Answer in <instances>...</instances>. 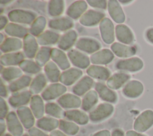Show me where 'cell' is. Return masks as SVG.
<instances>
[{
	"label": "cell",
	"instance_id": "cb8c5ba5",
	"mask_svg": "<svg viewBox=\"0 0 153 136\" xmlns=\"http://www.w3.org/2000/svg\"><path fill=\"white\" fill-rule=\"evenodd\" d=\"M87 9V2L85 1H76L68 7L66 11L68 16L73 19L81 17Z\"/></svg>",
	"mask_w": 153,
	"mask_h": 136
},
{
	"label": "cell",
	"instance_id": "d4e9b609",
	"mask_svg": "<svg viewBox=\"0 0 153 136\" xmlns=\"http://www.w3.org/2000/svg\"><path fill=\"white\" fill-rule=\"evenodd\" d=\"M130 75L124 72H117L111 75L106 81V86L113 90L121 88L129 79Z\"/></svg>",
	"mask_w": 153,
	"mask_h": 136
},
{
	"label": "cell",
	"instance_id": "f546056e",
	"mask_svg": "<svg viewBox=\"0 0 153 136\" xmlns=\"http://www.w3.org/2000/svg\"><path fill=\"white\" fill-rule=\"evenodd\" d=\"M23 47V43L18 38L8 37L1 44V50L5 53H11L20 50Z\"/></svg>",
	"mask_w": 153,
	"mask_h": 136
},
{
	"label": "cell",
	"instance_id": "277c9868",
	"mask_svg": "<svg viewBox=\"0 0 153 136\" xmlns=\"http://www.w3.org/2000/svg\"><path fill=\"white\" fill-rule=\"evenodd\" d=\"M99 30L103 41L107 44L114 43L115 40V28L112 22L105 17L99 23Z\"/></svg>",
	"mask_w": 153,
	"mask_h": 136
},
{
	"label": "cell",
	"instance_id": "83f0119b",
	"mask_svg": "<svg viewBox=\"0 0 153 136\" xmlns=\"http://www.w3.org/2000/svg\"><path fill=\"white\" fill-rule=\"evenodd\" d=\"M24 55L21 52L5 53L1 56L0 62L1 65L4 67L19 65L24 60Z\"/></svg>",
	"mask_w": 153,
	"mask_h": 136
},
{
	"label": "cell",
	"instance_id": "e7e4bbea",
	"mask_svg": "<svg viewBox=\"0 0 153 136\" xmlns=\"http://www.w3.org/2000/svg\"><path fill=\"white\" fill-rule=\"evenodd\" d=\"M22 136H30V135H27V134H24V135H23Z\"/></svg>",
	"mask_w": 153,
	"mask_h": 136
},
{
	"label": "cell",
	"instance_id": "db71d44e",
	"mask_svg": "<svg viewBox=\"0 0 153 136\" xmlns=\"http://www.w3.org/2000/svg\"><path fill=\"white\" fill-rule=\"evenodd\" d=\"M92 136H111V134L109 131L107 129H103L96 132Z\"/></svg>",
	"mask_w": 153,
	"mask_h": 136
},
{
	"label": "cell",
	"instance_id": "603a6c76",
	"mask_svg": "<svg viewBox=\"0 0 153 136\" xmlns=\"http://www.w3.org/2000/svg\"><path fill=\"white\" fill-rule=\"evenodd\" d=\"M111 49L117 56L124 58L133 56L136 53L134 47L128 46L118 42L114 43L111 46Z\"/></svg>",
	"mask_w": 153,
	"mask_h": 136
},
{
	"label": "cell",
	"instance_id": "ffe728a7",
	"mask_svg": "<svg viewBox=\"0 0 153 136\" xmlns=\"http://www.w3.org/2000/svg\"><path fill=\"white\" fill-rule=\"evenodd\" d=\"M32 93L29 90H26L19 93H15L8 99L10 104L13 107L24 106L30 101Z\"/></svg>",
	"mask_w": 153,
	"mask_h": 136
},
{
	"label": "cell",
	"instance_id": "6da1fadb",
	"mask_svg": "<svg viewBox=\"0 0 153 136\" xmlns=\"http://www.w3.org/2000/svg\"><path fill=\"white\" fill-rule=\"evenodd\" d=\"M9 20L14 23L30 25L37 18V14L33 11L15 9L10 11L8 14Z\"/></svg>",
	"mask_w": 153,
	"mask_h": 136
},
{
	"label": "cell",
	"instance_id": "5b68a950",
	"mask_svg": "<svg viewBox=\"0 0 153 136\" xmlns=\"http://www.w3.org/2000/svg\"><path fill=\"white\" fill-rule=\"evenodd\" d=\"M143 67L142 61L137 58L133 57L126 59H121L115 64V68L122 71L129 72H137L140 71Z\"/></svg>",
	"mask_w": 153,
	"mask_h": 136
},
{
	"label": "cell",
	"instance_id": "9a60e30c",
	"mask_svg": "<svg viewBox=\"0 0 153 136\" xmlns=\"http://www.w3.org/2000/svg\"><path fill=\"white\" fill-rule=\"evenodd\" d=\"M17 116L22 124L26 129H30L35 124V116L30 108L26 106L20 107L17 109Z\"/></svg>",
	"mask_w": 153,
	"mask_h": 136
},
{
	"label": "cell",
	"instance_id": "d6986e66",
	"mask_svg": "<svg viewBox=\"0 0 153 136\" xmlns=\"http://www.w3.org/2000/svg\"><path fill=\"white\" fill-rule=\"evenodd\" d=\"M57 102L60 107L64 108H76L81 105L82 101L80 98L72 93H65L61 96Z\"/></svg>",
	"mask_w": 153,
	"mask_h": 136
},
{
	"label": "cell",
	"instance_id": "44dd1931",
	"mask_svg": "<svg viewBox=\"0 0 153 136\" xmlns=\"http://www.w3.org/2000/svg\"><path fill=\"white\" fill-rule=\"evenodd\" d=\"M78 34L75 30H69L63 34L57 42V46L62 50H68L75 43Z\"/></svg>",
	"mask_w": 153,
	"mask_h": 136
},
{
	"label": "cell",
	"instance_id": "bcb514c9",
	"mask_svg": "<svg viewBox=\"0 0 153 136\" xmlns=\"http://www.w3.org/2000/svg\"><path fill=\"white\" fill-rule=\"evenodd\" d=\"M19 66L23 71L28 74H37L41 71V67H40L36 62L30 59L23 60Z\"/></svg>",
	"mask_w": 153,
	"mask_h": 136
},
{
	"label": "cell",
	"instance_id": "680465c9",
	"mask_svg": "<svg viewBox=\"0 0 153 136\" xmlns=\"http://www.w3.org/2000/svg\"><path fill=\"white\" fill-rule=\"evenodd\" d=\"M111 136H125L124 132L120 129H114L112 134Z\"/></svg>",
	"mask_w": 153,
	"mask_h": 136
},
{
	"label": "cell",
	"instance_id": "ab89813d",
	"mask_svg": "<svg viewBox=\"0 0 153 136\" xmlns=\"http://www.w3.org/2000/svg\"><path fill=\"white\" fill-rule=\"evenodd\" d=\"M32 80V78L30 76L23 75L11 82L9 85V89L11 92H16L30 86Z\"/></svg>",
	"mask_w": 153,
	"mask_h": 136
},
{
	"label": "cell",
	"instance_id": "9c48e42d",
	"mask_svg": "<svg viewBox=\"0 0 153 136\" xmlns=\"http://www.w3.org/2000/svg\"><path fill=\"white\" fill-rule=\"evenodd\" d=\"M67 55L71 62L77 68L85 69L90 67V59L83 53L76 49H71L68 52Z\"/></svg>",
	"mask_w": 153,
	"mask_h": 136
},
{
	"label": "cell",
	"instance_id": "4dcf8cb0",
	"mask_svg": "<svg viewBox=\"0 0 153 136\" xmlns=\"http://www.w3.org/2000/svg\"><path fill=\"white\" fill-rule=\"evenodd\" d=\"M30 108L35 118L39 119L42 117L45 111L42 98L38 95L32 96L30 101Z\"/></svg>",
	"mask_w": 153,
	"mask_h": 136
},
{
	"label": "cell",
	"instance_id": "11a10c76",
	"mask_svg": "<svg viewBox=\"0 0 153 136\" xmlns=\"http://www.w3.org/2000/svg\"><path fill=\"white\" fill-rule=\"evenodd\" d=\"M6 125L7 123H5V121L4 119L1 118L0 119V135L1 136H2L4 133L5 132L6 130Z\"/></svg>",
	"mask_w": 153,
	"mask_h": 136
},
{
	"label": "cell",
	"instance_id": "2e32d148",
	"mask_svg": "<svg viewBox=\"0 0 153 136\" xmlns=\"http://www.w3.org/2000/svg\"><path fill=\"white\" fill-rule=\"evenodd\" d=\"M143 91V86L137 80H131L128 82L123 89L124 96L129 98H136L141 95Z\"/></svg>",
	"mask_w": 153,
	"mask_h": 136
},
{
	"label": "cell",
	"instance_id": "836d02e7",
	"mask_svg": "<svg viewBox=\"0 0 153 136\" xmlns=\"http://www.w3.org/2000/svg\"><path fill=\"white\" fill-rule=\"evenodd\" d=\"M60 37V35L56 32L45 31L36 38V40L41 46H48L57 43Z\"/></svg>",
	"mask_w": 153,
	"mask_h": 136
},
{
	"label": "cell",
	"instance_id": "9f6ffc18",
	"mask_svg": "<svg viewBox=\"0 0 153 136\" xmlns=\"http://www.w3.org/2000/svg\"><path fill=\"white\" fill-rule=\"evenodd\" d=\"M125 136H147V135L142 134L136 132L135 131L130 130V131H128L126 132Z\"/></svg>",
	"mask_w": 153,
	"mask_h": 136
},
{
	"label": "cell",
	"instance_id": "ba28073f",
	"mask_svg": "<svg viewBox=\"0 0 153 136\" xmlns=\"http://www.w3.org/2000/svg\"><path fill=\"white\" fill-rule=\"evenodd\" d=\"M66 90V87L63 84L59 83H52L42 91L41 96L45 101L53 100L64 95Z\"/></svg>",
	"mask_w": 153,
	"mask_h": 136
},
{
	"label": "cell",
	"instance_id": "ee69618b",
	"mask_svg": "<svg viewBox=\"0 0 153 136\" xmlns=\"http://www.w3.org/2000/svg\"><path fill=\"white\" fill-rule=\"evenodd\" d=\"M45 112L57 119H62L65 116V111L62 109V107L54 102L47 103L45 105Z\"/></svg>",
	"mask_w": 153,
	"mask_h": 136
},
{
	"label": "cell",
	"instance_id": "60d3db41",
	"mask_svg": "<svg viewBox=\"0 0 153 136\" xmlns=\"http://www.w3.org/2000/svg\"><path fill=\"white\" fill-rule=\"evenodd\" d=\"M52 49L50 47L42 46L38 51L35 59L36 63L40 67L45 66L51 58Z\"/></svg>",
	"mask_w": 153,
	"mask_h": 136
},
{
	"label": "cell",
	"instance_id": "f35d334b",
	"mask_svg": "<svg viewBox=\"0 0 153 136\" xmlns=\"http://www.w3.org/2000/svg\"><path fill=\"white\" fill-rule=\"evenodd\" d=\"M1 78L7 81H11L16 78H19L23 75V71L16 67H8L4 68L1 71Z\"/></svg>",
	"mask_w": 153,
	"mask_h": 136
},
{
	"label": "cell",
	"instance_id": "4316f807",
	"mask_svg": "<svg viewBox=\"0 0 153 136\" xmlns=\"http://www.w3.org/2000/svg\"><path fill=\"white\" fill-rule=\"evenodd\" d=\"M86 72L90 77L103 81H107L111 75L110 71L106 67L100 65H91L87 69Z\"/></svg>",
	"mask_w": 153,
	"mask_h": 136
},
{
	"label": "cell",
	"instance_id": "7bdbcfd3",
	"mask_svg": "<svg viewBox=\"0 0 153 136\" xmlns=\"http://www.w3.org/2000/svg\"><path fill=\"white\" fill-rule=\"evenodd\" d=\"M65 8L64 1L51 0L48 3L47 10L48 14L51 17H57L61 15Z\"/></svg>",
	"mask_w": 153,
	"mask_h": 136
},
{
	"label": "cell",
	"instance_id": "8fae6325",
	"mask_svg": "<svg viewBox=\"0 0 153 136\" xmlns=\"http://www.w3.org/2000/svg\"><path fill=\"white\" fill-rule=\"evenodd\" d=\"M23 49L26 58L29 59L35 58L38 50V43L33 35L28 34L23 38Z\"/></svg>",
	"mask_w": 153,
	"mask_h": 136
},
{
	"label": "cell",
	"instance_id": "484cf974",
	"mask_svg": "<svg viewBox=\"0 0 153 136\" xmlns=\"http://www.w3.org/2000/svg\"><path fill=\"white\" fill-rule=\"evenodd\" d=\"M93 80L88 75L81 78L72 87V92L77 96H82L87 93L93 84Z\"/></svg>",
	"mask_w": 153,
	"mask_h": 136
},
{
	"label": "cell",
	"instance_id": "681fc988",
	"mask_svg": "<svg viewBox=\"0 0 153 136\" xmlns=\"http://www.w3.org/2000/svg\"><path fill=\"white\" fill-rule=\"evenodd\" d=\"M30 136H49L36 127L33 126L28 131Z\"/></svg>",
	"mask_w": 153,
	"mask_h": 136
},
{
	"label": "cell",
	"instance_id": "7402d4cb",
	"mask_svg": "<svg viewBox=\"0 0 153 136\" xmlns=\"http://www.w3.org/2000/svg\"><path fill=\"white\" fill-rule=\"evenodd\" d=\"M51 58L62 70L68 69L71 66L68 56H66L63 51L59 49H52Z\"/></svg>",
	"mask_w": 153,
	"mask_h": 136
},
{
	"label": "cell",
	"instance_id": "be15d7a7",
	"mask_svg": "<svg viewBox=\"0 0 153 136\" xmlns=\"http://www.w3.org/2000/svg\"><path fill=\"white\" fill-rule=\"evenodd\" d=\"M2 136H13V135H11V134H5L3 135Z\"/></svg>",
	"mask_w": 153,
	"mask_h": 136
},
{
	"label": "cell",
	"instance_id": "c3c4849f",
	"mask_svg": "<svg viewBox=\"0 0 153 136\" xmlns=\"http://www.w3.org/2000/svg\"><path fill=\"white\" fill-rule=\"evenodd\" d=\"M8 111V105L7 104L6 101L3 99V98L1 97L0 98V116L1 118H5L7 117Z\"/></svg>",
	"mask_w": 153,
	"mask_h": 136
},
{
	"label": "cell",
	"instance_id": "7dc6e473",
	"mask_svg": "<svg viewBox=\"0 0 153 136\" xmlns=\"http://www.w3.org/2000/svg\"><path fill=\"white\" fill-rule=\"evenodd\" d=\"M87 2L91 7L94 8L105 10L108 7V3L105 0H88Z\"/></svg>",
	"mask_w": 153,
	"mask_h": 136
},
{
	"label": "cell",
	"instance_id": "30bf717a",
	"mask_svg": "<svg viewBox=\"0 0 153 136\" xmlns=\"http://www.w3.org/2000/svg\"><path fill=\"white\" fill-rule=\"evenodd\" d=\"M8 131L13 136H22L23 133V126L18 116L14 111L8 113L6 117Z\"/></svg>",
	"mask_w": 153,
	"mask_h": 136
},
{
	"label": "cell",
	"instance_id": "7c38bea8",
	"mask_svg": "<svg viewBox=\"0 0 153 136\" xmlns=\"http://www.w3.org/2000/svg\"><path fill=\"white\" fill-rule=\"evenodd\" d=\"M114 54L108 49L99 50L90 56V62L94 65H106L112 61Z\"/></svg>",
	"mask_w": 153,
	"mask_h": 136
},
{
	"label": "cell",
	"instance_id": "7a4b0ae2",
	"mask_svg": "<svg viewBox=\"0 0 153 136\" xmlns=\"http://www.w3.org/2000/svg\"><path fill=\"white\" fill-rule=\"evenodd\" d=\"M114 107L110 103H102L89 113V119L93 122H101L109 117L114 111Z\"/></svg>",
	"mask_w": 153,
	"mask_h": 136
},
{
	"label": "cell",
	"instance_id": "94428289",
	"mask_svg": "<svg viewBox=\"0 0 153 136\" xmlns=\"http://www.w3.org/2000/svg\"><path fill=\"white\" fill-rule=\"evenodd\" d=\"M119 2L123 4H128L131 2H132V1H120Z\"/></svg>",
	"mask_w": 153,
	"mask_h": 136
},
{
	"label": "cell",
	"instance_id": "6125c7cd",
	"mask_svg": "<svg viewBox=\"0 0 153 136\" xmlns=\"http://www.w3.org/2000/svg\"><path fill=\"white\" fill-rule=\"evenodd\" d=\"M0 37H1V44H2L3 42H4V40H3V39H4V35H3V34H2V33H1L0 34Z\"/></svg>",
	"mask_w": 153,
	"mask_h": 136
},
{
	"label": "cell",
	"instance_id": "f907efd6",
	"mask_svg": "<svg viewBox=\"0 0 153 136\" xmlns=\"http://www.w3.org/2000/svg\"><path fill=\"white\" fill-rule=\"evenodd\" d=\"M0 95L1 96L2 98H6L8 96V91L5 85L3 82V80L1 79V84H0Z\"/></svg>",
	"mask_w": 153,
	"mask_h": 136
},
{
	"label": "cell",
	"instance_id": "f1b7e54d",
	"mask_svg": "<svg viewBox=\"0 0 153 136\" xmlns=\"http://www.w3.org/2000/svg\"><path fill=\"white\" fill-rule=\"evenodd\" d=\"M48 26L53 29L65 31L74 26V22L69 17H61L50 20L48 22Z\"/></svg>",
	"mask_w": 153,
	"mask_h": 136
},
{
	"label": "cell",
	"instance_id": "e575fe53",
	"mask_svg": "<svg viewBox=\"0 0 153 136\" xmlns=\"http://www.w3.org/2000/svg\"><path fill=\"white\" fill-rule=\"evenodd\" d=\"M47 81L45 75L42 73L36 75L32 80L29 86V91L32 94L39 93L45 87Z\"/></svg>",
	"mask_w": 153,
	"mask_h": 136
},
{
	"label": "cell",
	"instance_id": "e0dca14e",
	"mask_svg": "<svg viewBox=\"0 0 153 136\" xmlns=\"http://www.w3.org/2000/svg\"><path fill=\"white\" fill-rule=\"evenodd\" d=\"M94 88L102 100L111 103H115L117 101V93L105 84L97 82L95 84Z\"/></svg>",
	"mask_w": 153,
	"mask_h": 136
},
{
	"label": "cell",
	"instance_id": "6f0895ef",
	"mask_svg": "<svg viewBox=\"0 0 153 136\" xmlns=\"http://www.w3.org/2000/svg\"><path fill=\"white\" fill-rule=\"evenodd\" d=\"M50 136H68L64 132L60 130L55 129L53 131H51L50 134Z\"/></svg>",
	"mask_w": 153,
	"mask_h": 136
},
{
	"label": "cell",
	"instance_id": "b9f144b4",
	"mask_svg": "<svg viewBox=\"0 0 153 136\" xmlns=\"http://www.w3.org/2000/svg\"><path fill=\"white\" fill-rule=\"evenodd\" d=\"M46 19L42 16L37 17V18L32 23L29 31L30 34L34 37H38L42 32L46 26Z\"/></svg>",
	"mask_w": 153,
	"mask_h": 136
},
{
	"label": "cell",
	"instance_id": "816d5d0a",
	"mask_svg": "<svg viewBox=\"0 0 153 136\" xmlns=\"http://www.w3.org/2000/svg\"><path fill=\"white\" fill-rule=\"evenodd\" d=\"M8 19L6 16L1 15L0 16V30L5 29V28L8 25Z\"/></svg>",
	"mask_w": 153,
	"mask_h": 136
},
{
	"label": "cell",
	"instance_id": "d590c367",
	"mask_svg": "<svg viewBox=\"0 0 153 136\" xmlns=\"http://www.w3.org/2000/svg\"><path fill=\"white\" fill-rule=\"evenodd\" d=\"M44 69L47 78L50 81L55 83L59 81L60 71L58 66L53 61H49L44 66Z\"/></svg>",
	"mask_w": 153,
	"mask_h": 136
},
{
	"label": "cell",
	"instance_id": "8992f818",
	"mask_svg": "<svg viewBox=\"0 0 153 136\" xmlns=\"http://www.w3.org/2000/svg\"><path fill=\"white\" fill-rule=\"evenodd\" d=\"M75 47L78 50L88 54L94 53L101 48V44L96 39L90 37H81L76 43Z\"/></svg>",
	"mask_w": 153,
	"mask_h": 136
},
{
	"label": "cell",
	"instance_id": "52a82bcc",
	"mask_svg": "<svg viewBox=\"0 0 153 136\" xmlns=\"http://www.w3.org/2000/svg\"><path fill=\"white\" fill-rule=\"evenodd\" d=\"M105 17V14L103 12L89 10L85 11L79 18V22L85 26H93L100 23Z\"/></svg>",
	"mask_w": 153,
	"mask_h": 136
},
{
	"label": "cell",
	"instance_id": "d6a6232c",
	"mask_svg": "<svg viewBox=\"0 0 153 136\" xmlns=\"http://www.w3.org/2000/svg\"><path fill=\"white\" fill-rule=\"evenodd\" d=\"M4 31L7 35L18 38H24L29 32L26 28L15 23H9L5 28Z\"/></svg>",
	"mask_w": 153,
	"mask_h": 136
},
{
	"label": "cell",
	"instance_id": "4fadbf2b",
	"mask_svg": "<svg viewBox=\"0 0 153 136\" xmlns=\"http://www.w3.org/2000/svg\"><path fill=\"white\" fill-rule=\"evenodd\" d=\"M107 8L109 14L115 22L119 24L124 22L126 19L125 14L118 1H108Z\"/></svg>",
	"mask_w": 153,
	"mask_h": 136
},
{
	"label": "cell",
	"instance_id": "91938a15",
	"mask_svg": "<svg viewBox=\"0 0 153 136\" xmlns=\"http://www.w3.org/2000/svg\"><path fill=\"white\" fill-rule=\"evenodd\" d=\"M11 2H13V1H9V0H8V1H2V0H1V1H0L1 4H3V5L8 4H9Z\"/></svg>",
	"mask_w": 153,
	"mask_h": 136
},
{
	"label": "cell",
	"instance_id": "8d00e7d4",
	"mask_svg": "<svg viewBox=\"0 0 153 136\" xmlns=\"http://www.w3.org/2000/svg\"><path fill=\"white\" fill-rule=\"evenodd\" d=\"M98 102V93L94 90L86 93L82 100L81 108L85 111L90 110Z\"/></svg>",
	"mask_w": 153,
	"mask_h": 136
},
{
	"label": "cell",
	"instance_id": "74e56055",
	"mask_svg": "<svg viewBox=\"0 0 153 136\" xmlns=\"http://www.w3.org/2000/svg\"><path fill=\"white\" fill-rule=\"evenodd\" d=\"M59 125V120L51 117H42L36 122V126L45 131H53Z\"/></svg>",
	"mask_w": 153,
	"mask_h": 136
},
{
	"label": "cell",
	"instance_id": "f6af8a7d",
	"mask_svg": "<svg viewBox=\"0 0 153 136\" xmlns=\"http://www.w3.org/2000/svg\"><path fill=\"white\" fill-rule=\"evenodd\" d=\"M59 129L66 135H74L79 131V126L76 123L61 119L59 120Z\"/></svg>",
	"mask_w": 153,
	"mask_h": 136
},
{
	"label": "cell",
	"instance_id": "ac0fdd59",
	"mask_svg": "<svg viewBox=\"0 0 153 136\" xmlns=\"http://www.w3.org/2000/svg\"><path fill=\"white\" fill-rule=\"evenodd\" d=\"M117 39L125 44H130L134 41V35L131 30L126 25L119 24L115 26Z\"/></svg>",
	"mask_w": 153,
	"mask_h": 136
},
{
	"label": "cell",
	"instance_id": "3957f363",
	"mask_svg": "<svg viewBox=\"0 0 153 136\" xmlns=\"http://www.w3.org/2000/svg\"><path fill=\"white\" fill-rule=\"evenodd\" d=\"M153 125V111L147 110L143 111L136 119L133 128L135 131L143 132L149 129Z\"/></svg>",
	"mask_w": 153,
	"mask_h": 136
},
{
	"label": "cell",
	"instance_id": "5bb4252c",
	"mask_svg": "<svg viewBox=\"0 0 153 136\" xmlns=\"http://www.w3.org/2000/svg\"><path fill=\"white\" fill-rule=\"evenodd\" d=\"M82 75V71L76 68H71L63 71L60 76V82L65 86H71Z\"/></svg>",
	"mask_w": 153,
	"mask_h": 136
},
{
	"label": "cell",
	"instance_id": "f5cc1de1",
	"mask_svg": "<svg viewBox=\"0 0 153 136\" xmlns=\"http://www.w3.org/2000/svg\"><path fill=\"white\" fill-rule=\"evenodd\" d=\"M145 35L148 41L153 44V28L148 29L146 31Z\"/></svg>",
	"mask_w": 153,
	"mask_h": 136
},
{
	"label": "cell",
	"instance_id": "1f68e13d",
	"mask_svg": "<svg viewBox=\"0 0 153 136\" xmlns=\"http://www.w3.org/2000/svg\"><path fill=\"white\" fill-rule=\"evenodd\" d=\"M65 117L68 119L81 125H86L89 120V117L85 112L76 109L65 111Z\"/></svg>",
	"mask_w": 153,
	"mask_h": 136
}]
</instances>
